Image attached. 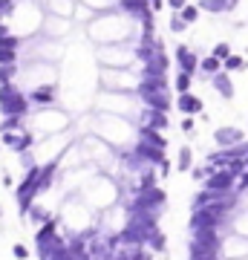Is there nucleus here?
<instances>
[{"label":"nucleus","mask_w":248,"mask_h":260,"mask_svg":"<svg viewBox=\"0 0 248 260\" xmlns=\"http://www.w3.org/2000/svg\"><path fill=\"white\" fill-rule=\"evenodd\" d=\"M69 124V116H66L61 107H44V110L32 113L26 119V127L38 136H55V133H61V130Z\"/></svg>","instance_id":"1"},{"label":"nucleus","mask_w":248,"mask_h":260,"mask_svg":"<svg viewBox=\"0 0 248 260\" xmlns=\"http://www.w3.org/2000/svg\"><path fill=\"white\" fill-rule=\"evenodd\" d=\"M29 110H32V104H29L26 93L20 90V84H3L0 87V113L3 116H20V119H29Z\"/></svg>","instance_id":"2"},{"label":"nucleus","mask_w":248,"mask_h":260,"mask_svg":"<svg viewBox=\"0 0 248 260\" xmlns=\"http://www.w3.org/2000/svg\"><path fill=\"white\" fill-rule=\"evenodd\" d=\"M101 84L104 87H113V93H124V90H138L141 78L124 73V70H107V67H104L101 70Z\"/></svg>","instance_id":"3"},{"label":"nucleus","mask_w":248,"mask_h":260,"mask_svg":"<svg viewBox=\"0 0 248 260\" xmlns=\"http://www.w3.org/2000/svg\"><path fill=\"white\" fill-rule=\"evenodd\" d=\"M29 104L38 107V110H44V107H58V87L55 84H38L26 93Z\"/></svg>","instance_id":"4"},{"label":"nucleus","mask_w":248,"mask_h":260,"mask_svg":"<svg viewBox=\"0 0 248 260\" xmlns=\"http://www.w3.org/2000/svg\"><path fill=\"white\" fill-rule=\"evenodd\" d=\"M69 26H73V20L55 18V15H46V18H44V26H41V35H46V38H61L64 32H69Z\"/></svg>","instance_id":"5"},{"label":"nucleus","mask_w":248,"mask_h":260,"mask_svg":"<svg viewBox=\"0 0 248 260\" xmlns=\"http://www.w3.org/2000/svg\"><path fill=\"white\" fill-rule=\"evenodd\" d=\"M75 9H78V0H46V15H55V18H75Z\"/></svg>","instance_id":"6"},{"label":"nucleus","mask_w":248,"mask_h":260,"mask_svg":"<svg viewBox=\"0 0 248 260\" xmlns=\"http://www.w3.org/2000/svg\"><path fill=\"white\" fill-rule=\"evenodd\" d=\"M170 121H167V113L165 110H153V107H147L141 113V127H153V130H165Z\"/></svg>","instance_id":"7"},{"label":"nucleus","mask_w":248,"mask_h":260,"mask_svg":"<svg viewBox=\"0 0 248 260\" xmlns=\"http://www.w3.org/2000/svg\"><path fill=\"white\" fill-rule=\"evenodd\" d=\"M84 6L92 15H110V12H119V0H84Z\"/></svg>","instance_id":"8"},{"label":"nucleus","mask_w":248,"mask_h":260,"mask_svg":"<svg viewBox=\"0 0 248 260\" xmlns=\"http://www.w3.org/2000/svg\"><path fill=\"white\" fill-rule=\"evenodd\" d=\"M20 130H26V119H20V116H3V121H0V136L20 133Z\"/></svg>","instance_id":"9"},{"label":"nucleus","mask_w":248,"mask_h":260,"mask_svg":"<svg viewBox=\"0 0 248 260\" xmlns=\"http://www.w3.org/2000/svg\"><path fill=\"white\" fill-rule=\"evenodd\" d=\"M179 110H182L185 116H193V113L202 110V102H199L193 93H182L179 95Z\"/></svg>","instance_id":"10"},{"label":"nucleus","mask_w":248,"mask_h":260,"mask_svg":"<svg viewBox=\"0 0 248 260\" xmlns=\"http://www.w3.org/2000/svg\"><path fill=\"white\" fill-rule=\"evenodd\" d=\"M176 61H179V67H182V73H193V67H196L193 52H191V49H185V47L176 49Z\"/></svg>","instance_id":"11"},{"label":"nucleus","mask_w":248,"mask_h":260,"mask_svg":"<svg viewBox=\"0 0 248 260\" xmlns=\"http://www.w3.org/2000/svg\"><path fill=\"white\" fill-rule=\"evenodd\" d=\"M18 73H20V64L0 67V87H3V84H15V81H18Z\"/></svg>","instance_id":"12"},{"label":"nucleus","mask_w":248,"mask_h":260,"mask_svg":"<svg viewBox=\"0 0 248 260\" xmlns=\"http://www.w3.org/2000/svg\"><path fill=\"white\" fill-rule=\"evenodd\" d=\"M176 168H179V171H191V168H193V153H191V148H182V150H179V156H176Z\"/></svg>","instance_id":"13"},{"label":"nucleus","mask_w":248,"mask_h":260,"mask_svg":"<svg viewBox=\"0 0 248 260\" xmlns=\"http://www.w3.org/2000/svg\"><path fill=\"white\" fill-rule=\"evenodd\" d=\"M18 61H20V52H18V49H0V67L18 64Z\"/></svg>","instance_id":"14"},{"label":"nucleus","mask_w":248,"mask_h":260,"mask_svg":"<svg viewBox=\"0 0 248 260\" xmlns=\"http://www.w3.org/2000/svg\"><path fill=\"white\" fill-rule=\"evenodd\" d=\"M12 257H15V260H29V257H32V249L23 246V243H15V246H12Z\"/></svg>","instance_id":"15"},{"label":"nucleus","mask_w":248,"mask_h":260,"mask_svg":"<svg viewBox=\"0 0 248 260\" xmlns=\"http://www.w3.org/2000/svg\"><path fill=\"white\" fill-rule=\"evenodd\" d=\"M15 0H0V20H6V18H12L15 15Z\"/></svg>","instance_id":"16"},{"label":"nucleus","mask_w":248,"mask_h":260,"mask_svg":"<svg viewBox=\"0 0 248 260\" xmlns=\"http://www.w3.org/2000/svg\"><path fill=\"white\" fill-rule=\"evenodd\" d=\"M188 87H191V73H179L176 75V90L179 93H188Z\"/></svg>","instance_id":"17"},{"label":"nucleus","mask_w":248,"mask_h":260,"mask_svg":"<svg viewBox=\"0 0 248 260\" xmlns=\"http://www.w3.org/2000/svg\"><path fill=\"white\" fill-rule=\"evenodd\" d=\"M196 15H199V12H196V6H185V9H182V20H185V23H193V20H196Z\"/></svg>","instance_id":"18"},{"label":"nucleus","mask_w":248,"mask_h":260,"mask_svg":"<svg viewBox=\"0 0 248 260\" xmlns=\"http://www.w3.org/2000/svg\"><path fill=\"white\" fill-rule=\"evenodd\" d=\"M170 29H173V32H182V29H185V20H182V12H176L173 18H170Z\"/></svg>","instance_id":"19"},{"label":"nucleus","mask_w":248,"mask_h":260,"mask_svg":"<svg viewBox=\"0 0 248 260\" xmlns=\"http://www.w3.org/2000/svg\"><path fill=\"white\" fill-rule=\"evenodd\" d=\"M217 67H220L217 64V58H205L202 61V70H208V73H217Z\"/></svg>","instance_id":"20"},{"label":"nucleus","mask_w":248,"mask_h":260,"mask_svg":"<svg viewBox=\"0 0 248 260\" xmlns=\"http://www.w3.org/2000/svg\"><path fill=\"white\" fill-rule=\"evenodd\" d=\"M217 87H220V90H222L225 95H231V84L225 81V78H217Z\"/></svg>","instance_id":"21"},{"label":"nucleus","mask_w":248,"mask_h":260,"mask_svg":"<svg viewBox=\"0 0 248 260\" xmlns=\"http://www.w3.org/2000/svg\"><path fill=\"white\" fill-rule=\"evenodd\" d=\"M228 55V47H225V44H220V47L214 49V58H225Z\"/></svg>","instance_id":"22"},{"label":"nucleus","mask_w":248,"mask_h":260,"mask_svg":"<svg viewBox=\"0 0 248 260\" xmlns=\"http://www.w3.org/2000/svg\"><path fill=\"white\" fill-rule=\"evenodd\" d=\"M6 35H12V26L6 20H0V38H6Z\"/></svg>","instance_id":"23"},{"label":"nucleus","mask_w":248,"mask_h":260,"mask_svg":"<svg viewBox=\"0 0 248 260\" xmlns=\"http://www.w3.org/2000/svg\"><path fill=\"white\" fill-rule=\"evenodd\" d=\"M167 3H170V9H176V12L185 9V0H167Z\"/></svg>","instance_id":"24"},{"label":"nucleus","mask_w":248,"mask_h":260,"mask_svg":"<svg viewBox=\"0 0 248 260\" xmlns=\"http://www.w3.org/2000/svg\"><path fill=\"white\" fill-rule=\"evenodd\" d=\"M182 130H188V133L193 130V119H191V116H185V121H182Z\"/></svg>","instance_id":"25"},{"label":"nucleus","mask_w":248,"mask_h":260,"mask_svg":"<svg viewBox=\"0 0 248 260\" xmlns=\"http://www.w3.org/2000/svg\"><path fill=\"white\" fill-rule=\"evenodd\" d=\"M162 6H165V0H150V9H153V12H159Z\"/></svg>","instance_id":"26"},{"label":"nucleus","mask_w":248,"mask_h":260,"mask_svg":"<svg viewBox=\"0 0 248 260\" xmlns=\"http://www.w3.org/2000/svg\"><path fill=\"white\" fill-rule=\"evenodd\" d=\"M3 185H6V188H12V185H15V182H12V174H9V171L3 174Z\"/></svg>","instance_id":"27"},{"label":"nucleus","mask_w":248,"mask_h":260,"mask_svg":"<svg viewBox=\"0 0 248 260\" xmlns=\"http://www.w3.org/2000/svg\"><path fill=\"white\" fill-rule=\"evenodd\" d=\"M0 150H3V139H0Z\"/></svg>","instance_id":"28"},{"label":"nucleus","mask_w":248,"mask_h":260,"mask_svg":"<svg viewBox=\"0 0 248 260\" xmlns=\"http://www.w3.org/2000/svg\"><path fill=\"white\" fill-rule=\"evenodd\" d=\"M0 214H3V208H0Z\"/></svg>","instance_id":"29"}]
</instances>
